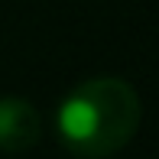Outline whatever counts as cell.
<instances>
[{
	"label": "cell",
	"instance_id": "6da1fadb",
	"mask_svg": "<svg viewBox=\"0 0 159 159\" xmlns=\"http://www.w3.org/2000/svg\"><path fill=\"white\" fill-rule=\"evenodd\" d=\"M143 104L133 84L114 75L88 78L75 84L59 104L62 143L81 159H104L127 146L140 130Z\"/></svg>",
	"mask_w": 159,
	"mask_h": 159
},
{
	"label": "cell",
	"instance_id": "7a4b0ae2",
	"mask_svg": "<svg viewBox=\"0 0 159 159\" xmlns=\"http://www.w3.org/2000/svg\"><path fill=\"white\" fill-rule=\"evenodd\" d=\"M42 136V117L26 98H0V153H26Z\"/></svg>",
	"mask_w": 159,
	"mask_h": 159
}]
</instances>
